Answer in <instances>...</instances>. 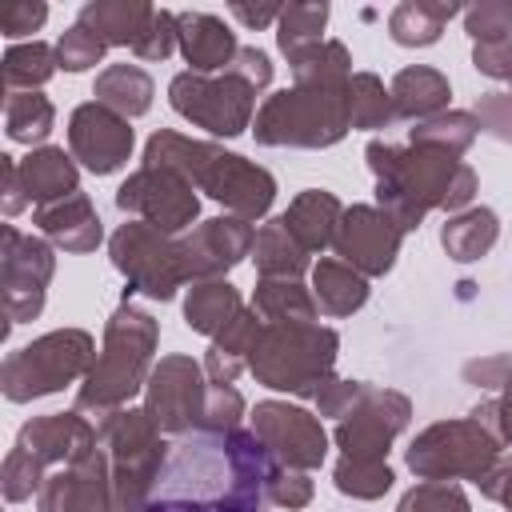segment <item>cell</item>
<instances>
[{
  "instance_id": "1",
  "label": "cell",
  "mask_w": 512,
  "mask_h": 512,
  "mask_svg": "<svg viewBox=\"0 0 512 512\" xmlns=\"http://www.w3.org/2000/svg\"><path fill=\"white\" fill-rule=\"evenodd\" d=\"M272 472L276 460L252 428H196L168 448L144 512H260Z\"/></svg>"
},
{
  "instance_id": "2",
  "label": "cell",
  "mask_w": 512,
  "mask_h": 512,
  "mask_svg": "<svg viewBox=\"0 0 512 512\" xmlns=\"http://www.w3.org/2000/svg\"><path fill=\"white\" fill-rule=\"evenodd\" d=\"M368 168L376 172V208L400 228H420L428 208L464 212L476 196V172L448 152L436 148H396L384 140H368Z\"/></svg>"
},
{
  "instance_id": "3",
  "label": "cell",
  "mask_w": 512,
  "mask_h": 512,
  "mask_svg": "<svg viewBox=\"0 0 512 512\" xmlns=\"http://www.w3.org/2000/svg\"><path fill=\"white\" fill-rule=\"evenodd\" d=\"M144 164L180 172L192 188L208 192L212 200H220L232 216H240L248 224L260 220L276 200V180L268 168H260L236 152H224L208 140H188L172 128H160L156 136H148Z\"/></svg>"
},
{
  "instance_id": "4",
  "label": "cell",
  "mask_w": 512,
  "mask_h": 512,
  "mask_svg": "<svg viewBox=\"0 0 512 512\" xmlns=\"http://www.w3.org/2000/svg\"><path fill=\"white\" fill-rule=\"evenodd\" d=\"M156 340H160V328H156L152 312L124 300L104 328V352L96 356L92 372L84 376V384L76 392V412L108 420L112 412L128 408V400L148 384V376L156 368L152 364Z\"/></svg>"
},
{
  "instance_id": "5",
  "label": "cell",
  "mask_w": 512,
  "mask_h": 512,
  "mask_svg": "<svg viewBox=\"0 0 512 512\" xmlns=\"http://www.w3.org/2000/svg\"><path fill=\"white\" fill-rule=\"evenodd\" d=\"M340 336L316 320H288V324H264L256 348H252V376L276 392L312 396L332 376Z\"/></svg>"
},
{
  "instance_id": "6",
  "label": "cell",
  "mask_w": 512,
  "mask_h": 512,
  "mask_svg": "<svg viewBox=\"0 0 512 512\" xmlns=\"http://www.w3.org/2000/svg\"><path fill=\"white\" fill-rule=\"evenodd\" d=\"M100 448L112 468L116 512H144L168 456L164 432L152 424L144 408H120L108 420H100Z\"/></svg>"
},
{
  "instance_id": "7",
  "label": "cell",
  "mask_w": 512,
  "mask_h": 512,
  "mask_svg": "<svg viewBox=\"0 0 512 512\" xmlns=\"http://www.w3.org/2000/svg\"><path fill=\"white\" fill-rule=\"evenodd\" d=\"M344 92L284 88L256 108V140L268 148H332L348 132Z\"/></svg>"
},
{
  "instance_id": "8",
  "label": "cell",
  "mask_w": 512,
  "mask_h": 512,
  "mask_svg": "<svg viewBox=\"0 0 512 512\" xmlns=\"http://www.w3.org/2000/svg\"><path fill=\"white\" fill-rule=\"evenodd\" d=\"M96 364L92 336L84 328H60L48 336H36L20 352H12L0 368V388L12 404L52 396L72 380H84Z\"/></svg>"
},
{
  "instance_id": "9",
  "label": "cell",
  "mask_w": 512,
  "mask_h": 512,
  "mask_svg": "<svg viewBox=\"0 0 512 512\" xmlns=\"http://www.w3.org/2000/svg\"><path fill=\"white\" fill-rule=\"evenodd\" d=\"M500 460V440L480 420H440L428 424L412 448L408 468L420 480H476Z\"/></svg>"
},
{
  "instance_id": "10",
  "label": "cell",
  "mask_w": 512,
  "mask_h": 512,
  "mask_svg": "<svg viewBox=\"0 0 512 512\" xmlns=\"http://www.w3.org/2000/svg\"><path fill=\"white\" fill-rule=\"evenodd\" d=\"M168 100L184 120H192L212 136H240L256 116V88H248L232 72L220 76H204L192 68L176 72L168 84Z\"/></svg>"
},
{
  "instance_id": "11",
  "label": "cell",
  "mask_w": 512,
  "mask_h": 512,
  "mask_svg": "<svg viewBox=\"0 0 512 512\" xmlns=\"http://www.w3.org/2000/svg\"><path fill=\"white\" fill-rule=\"evenodd\" d=\"M108 252L132 292H144L152 300H172L176 288L184 284L180 240H168V232H160L144 220L120 224L108 240Z\"/></svg>"
},
{
  "instance_id": "12",
  "label": "cell",
  "mask_w": 512,
  "mask_h": 512,
  "mask_svg": "<svg viewBox=\"0 0 512 512\" xmlns=\"http://www.w3.org/2000/svg\"><path fill=\"white\" fill-rule=\"evenodd\" d=\"M208 376L192 356H160L144 384V412L164 436H188L204 420Z\"/></svg>"
},
{
  "instance_id": "13",
  "label": "cell",
  "mask_w": 512,
  "mask_h": 512,
  "mask_svg": "<svg viewBox=\"0 0 512 512\" xmlns=\"http://www.w3.org/2000/svg\"><path fill=\"white\" fill-rule=\"evenodd\" d=\"M116 208L120 212H132L136 220L160 228V232H180L196 220L200 212V200L192 192V184L180 176V172H168V168H136L120 188H116Z\"/></svg>"
},
{
  "instance_id": "14",
  "label": "cell",
  "mask_w": 512,
  "mask_h": 512,
  "mask_svg": "<svg viewBox=\"0 0 512 512\" xmlns=\"http://www.w3.org/2000/svg\"><path fill=\"white\" fill-rule=\"evenodd\" d=\"M0 272H4V312L8 324L32 320L44 308V288L56 272V256L48 240L24 236L20 228L4 224V252H0Z\"/></svg>"
},
{
  "instance_id": "15",
  "label": "cell",
  "mask_w": 512,
  "mask_h": 512,
  "mask_svg": "<svg viewBox=\"0 0 512 512\" xmlns=\"http://www.w3.org/2000/svg\"><path fill=\"white\" fill-rule=\"evenodd\" d=\"M252 432L264 440V448L272 452L276 464L284 468H320L324 452H328V436L320 428V420L288 400H264L252 408Z\"/></svg>"
},
{
  "instance_id": "16",
  "label": "cell",
  "mask_w": 512,
  "mask_h": 512,
  "mask_svg": "<svg viewBox=\"0 0 512 512\" xmlns=\"http://www.w3.org/2000/svg\"><path fill=\"white\" fill-rule=\"evenodd\" d=\"M408 416H412L408 396H400L392 388L364 384L360 404L336 424V444L344 448V456L384 460L388 456V444L408 428Z\"/></svg>"
},
{
  "instance_id": "17",
  "label": "cell",
  "mask_w": 512,
  "mask_h": 512,
  "mask_svg": "<svg viewBox=\"0 0 512 512\" xmlns=\"http://www.w3.org/2000/svg\"><path fill=\"white\" fill-rule=\"evenodd\" d=\"M68 152H72V160H80L96 176L116 172L132 156V124H128V116L112 112L100 100L80 104L68 116Z\"/></svg>"
},
{
  "instance_id": "18",
  "label": "cell",
  "mask_w": 512,
  "mask_h": 512,
  "mask_svg": "<svg viewBox=\"0 0 512 512\" xmlns=\"http://www.w3.org/2000/svg\"><path fill=\"white\" fill-rule=\"evenodd\" d=\"M400 240L404 232L376 208V204H352L344 208L340 216V228H336V256L344 264H352L356 272L364 276H384L392 264H396V252H400Z\"/></svg>"
},
{
  "instance_id": "19",
  "label": "cell",
  "mask_w": 512,
  "mask_h": 512,
  "mask_svg": "<svg viewBox=\"0 0 512 512\" xmlns=\"http://www.w3.org/2000/svg\"><path fill=\"white\" fill-rule=\"evenodd\" d=\"M252 224L240 216H212L204 224H196L184 240H180V264H184V280H224L228 268H236L248 252H252Z\"/></svg>"
},
{
  "instance_id": "20",
  "label": "cell",
  "mask_w": 512,
  "mask_h": 512,
  "mask_svg": "<svg viewBox=\"0 0 512 512\" xmlns=\"http://www.w3.org/2000/svg\"><path fill=\"white\" fill-rule=\"evenodd\" d=\"M100 444V428H92L80 412H52V416H36L20 428L16 448H24L28 456H36L44 468H64L84 460L92 448Z\"/></svg>"
},
{
  "instance_id": "21",
  "label": "cell",
  "mask_w": 512,
  "mask_h": 512,
  "mask_svg": "<svg viewBox=\"0 0 512 512\" xmlns=\"http://www.w3.org/2000/svg\"><path fill=\"white\" fill-rule=\"evenodd\" d=\"M176 24H180V52L192 64V72L216 76V72L232 68L240 44H236V32L220 16H212V12H176Z\"/></svg>"
},
{
  "instance_id": "22",
  "label": "cell",
  "mask_w": 512,
  "mask_h": 512,
  "mask_svg": "<svg viewBox=\"0 0 512 512\" xmlns=\"http://www.w3.org/2000/svg\"><path fill=\"white\" fill-rule=\"evenodd\" d=\"M32 220H36L40 232H44L52 244H60L64 252H92V248L100 244V236H104L100 216H96V208H92V200H88L84 192H72V196L56 200V204L36 208Z\"/></svg>"
},
{
  "instance_id": "23",
  "label": "cell",
  "mask_w": 512,
  "mask_h": 512,
  "mask_svg": "<svg viewBox=\"0 0 512 512\" xmlns=\"http://www.w3.org/2000/svg\"><path fill=\"white\" fill-rule=\"evenodd\" d=\"M392 92V108H396V120H428V116H440L448 112V96H452V84L444 72L428 68V64H412V68H400L388 84Z\"/></svg>"
},
{
  "instance_id": "24",
  "label": "cell",
  "mask_w": 512,
  "mask_h": 512,
  "mask_svg": "<svg viewBox=\"0 0 512 512\" xmlns=\"http://www.w3.org/2000/svg\"><path fill=\"white\" fill-rule=\"evenodd\" d=\"M260 332H264V320L256 316V308H244L232 324H224V328L212 336V348H208V356H204V376H208V384H232V380L248 368Z\"/></svg>"
},
{
  "instance_id": "25",
  "label": "cell",
  "mask_w": 512,
  "mask_h": 512,
  "mask_svg": "<svg viewBox=\"0 0 512 512\" xmlns=\"http://www.w3.org/2000/svg\"><path fill=\"white\" fill-rule=\"evenodd\" d=\"M156 8L148 0H88L76 16V24H84L88 32H96L108 48H136V40L144 36V28L152 24Z\"/></svg>"
},
{
  "instance_id": "26",
  "label": "cell",
  "mask_w": 512,
  "mask_h": 512,
  "mask_svg": "<svg viewBox=\"0 0 512 512\" xmlns=\"http://www.w3.org/2000/svg\"><path fill=\"white\" fill-rule=\"evenodd\" d=\"M340 216H344V204H340L332 192H324V188H304V192L288 204V212H284L280 220H284V228L296 236V244H300L304 252H320V248H328V244L336 240Z\"/></svg>"
},
{
  "instance_id": "27",
  "label": "cell",
  "mask_w": 512,
  "mask_h": 512,
  "mask_svg": "<svg viewBox=\"0 0 512 512\" xmlns=\"http://www.w3.org/2000/svg\"><path fill=\"white\" fill-rule=\"evenodd\" d=\"M20 184L28 192V200L36 208L44 204H56L72 192H80V172H76V160L72 152L64 148H32L24 160H20Z\"/></svg>"
},
{
  "instance_id": "28",
  "label": "cell",
  "mask_w": 512,
  "mask_h": 512,
  "mask_svg": "<svg viewBox=\"0 0 512 512\" xmlns=\"http://www.w3.org/2000/svg\"><path fill=\"white\" fill-rule=\"evenodd\" d=\"M296 88H324V92H344L352 80V56L340 40H316L300 52L288 56Z\"/></svg>"
},
{
  "instance_id": "29",
  "label": "cell",
  "mask_w": 512,
  "mask_h": 512,
  "mask_svg": "<svg viewBox=\"0 0 512 512\" xmlns=\"http://www.w3.org/2000/svg\"><path fill=\"white\" fill-rule=\"evenodd\" d=\"M312 296L316 308L328 316H352L368 300V276L344 260H320L312 268Z\"/></svg>"
},
{
  "instance_id": "30",
  "label": "cell",
  "mask_w": 512,
  "mask_h": 512,
  "mask_svg": "<svg viewBox=\"0 0 512 512\" xmlns=\"http://www.w3.org/2000/svg\"><path fill=\"white\" fill-rule=\"evenodd\" d=\"M456 12H460V4H444V0H404L388 16V36L404 48H428L440 40L444 24Z\"/></svg>"
},
{
  "instance_id": "31",
  "label": "cell",
  "mask_w": 512,
  "mask_h": 512,
  "mask_svg": "<svg viewBox=\"0 0 512 512\" xmlns=\"http://www.w3.org/2000/svg\"><path fill=\"white\" fill-rule=\"evenodd\" d=\"M244 312L240 292L228 280H196L184 296V320L200 336H216L224 324H232Z\"/></svg>"
},
{
  "instance_id": "32",
  "label": "cell",
  "mask_w": 512,
  "mask_h": 512,
  "mask_svg": "<svg viewBox=\"0 0 512 512\" xmlns=\"http://www.w3.org/2000/svg\"><path fill=\"white\" fill-rule=\"evenodd\" d=\"M96 100L100 104H108L112 112H120V116H144L148 108H152V96H156V84H152V76L144 72V68H136V64H108L100 76H96Z\"/></svg>"
},
{
  "instance_id": "33",
  "label": "cell",
  "mask_w": 512,
  "mask_h": 512,
  "mask_svg": "<svg viewBox=\"0 0 512 512\" xmlns=\"http://www.w3.org/2000/svg\"><path fill=\"white\" fill-rule=\"evenodd\" d=\"M252 308H256V316L268 320V324L316 320V312H320L312 288H304L300 280H288V276H260L256 296H252Z\"/></svg>"
},
{
  "instance_id": "34",
  "label": "cell",
  "mask_w": 512,
  "mask_h": 512,
  "mask_svg": "<svg viewBox=\"0 0 512 512\" xmlns=\"http://www.w3.org/2000/svg\"><path fill=\"white\" fill-rule=\"evenodd\" d=\"M500 236V220L492 208H464L456 212L444 228H440V244L452 260L468 264V260H480Z\"/></svg>"
},
{
  "instance_id": "35",
  "label": "cell",
  "mask_w": 512,
  "mask_h": 512,
  "mask_svg": "<svg viewBox=\"0 0 512 512\" xmlns=\"http://www.w3.org/2000/svg\"><path fill=\"white\" fill-rule=\"evenodd\" d=\"M252 260H256V272H260V276H288V280H300V272L308 268V252L296 244V236L284 228L280 216L268 220L264 228H256Z\"/></svg>"
},
{
  "instance_id": "36",
  "label": "cell",
  "mask_w": 512,
  "mask_h": 512,
  "mask_svg": "<svg viewBox=\"0 0 512 512\" xmlns=\"http://www.w3.org/2000/svg\"><path fill=\"white\" fill-rule=\"evenodd\" d=\"M344 104H348V124L352 128H388L396 120L392 92L372 72H352V80L344 88Z\"/></svg>"
},
{
  "instance_id": "37",
  "label": "cell",
  "mask_w": 512,
  "mask_h": 512,
  "mask_svg": "<svg viewBox=\"0 0 512 512\" xmlns=\"http://www.w3.org/2000/svg\"><path fill=\"white\" fill-rule=\"evenodd\" d=\"M480 124L472 112H440V116H428L420 120L412 132H408V144L416 148H436V152H448V156H464L476 140Z\"/></svg>"
},
{
  "instance_id": "38",
  "label": "cell",
  "mask_w": 512,
  "mask_h": 512,
  "mask_svg": "<svg viewBox=\"0 0 512 512\" xmlns=\"http://www.w3.org/2000/svg\"><path fill=\"white\" fill-rule=\"evenodd\" d=\"M56 68H60L56 48H48L44 40H24V44H12L4 52V84H8V92H36L44 80H52Z\"/></svg>"
},
{
  "instance_id": "39",
  "label": "cell",
  "mask_w": 512,
  "mask_h": 512,
  "mask_svg": "<svg viewBox=\"0 0 512 512\" xmlns=\"http://www.w3.org/2000/svg\"><path fill=\"white\" fill-rule=\"evenodd\" d=\"M56 124V108L40 92H8L4 104V132L16 144H40Z\"/></svg>"
},
{
  "instance_id": "40",
  "label": "cell",
  "mask_w": 512,
  "mask_h": 512,
  "mask_svg": "<svg viewBox=\"0 0 512 512\" xmlns=\"http://www.w3.org/2000/svg\"><path fill=\"white\" fill-rule=\"evenodd\" d=\"M336 488L344 496H356V500H376L392 488V468L388 460H364V456H340L336 472H332Z\"/></svg>"
},
{
  "instance_id": "41",
  "label": "cell",
  "mask_w": 512,
  "mask_h": 512,
  "mask_svg": "<svg viewBox=\"0 0 512 512\" xmlns=\"http://www.w3.org/2000/svg\"><path fill=\"white\" fill-rule=\"evenodd\" d=\"M324 24H328V4H288L280 12V20H276V44H280V52L292 56V52L324 40L320 36Z\"/></svg>"
},
{
  "instance_id": "42",
  "label": "cell",
  "mask_w": 512,
  "mask_h": 512,
  "mask_svg": "<svg viewBox=\"0 0 512 512\" xmlns=\"http://www.w3.org/2000/svg\"><path fill=\"white\" fill-rule=\"evenodd\" d=\"M396 512H472V504L456 480H424L404 492Z\"/></svg>"
},
{
  "instance_id": "43",
  "label": "cell",
  "mask_w": 512,
  "mask_h": 512,
  "mask_svg": "<svg viewBox=\"0 0 512 512\" xmlns=\"http://www.w3.org/2000/svg\"><path fill=\"white\" fill-rule=\"evenodd\" d=\"M44 464L36 460V456H28L24 448H16L12 444V452L4 456V496L12 500V504H20V500H32L40 488H44Z\"/></svg>"
},
{
  "instance_id": "44",
  "label": "cell",
  "mask_w": 512,
  "mask_h": 512,
  "mask_svg": "<svg viewBox=\"0 0 512 512\" xmlns=\"http://www.w3.org/2000/svg\"><path fill=\"white\" fill-rule=\"evenodd\" d=\"M104 48H108V44H104L96 32H88L84 24H72V28L56 40V60H60L64 72H88L92 64L104 60Z\"/></svg>"
},
{
  "instance_id": "45",
  "label": "cell",
  "mask_w": 512,
  "mask_h": 512,
  "mask_svg": "<svg viewBox=\"0 0 512 512\" xmlns=\"http://www.w3.org/2000/svg\"><path fill=\"white\" fill-rule=\"evenodd\" d=\"M464 32L476 44L512 36V4L508 0H480V4L464 8Z\"/></svg>"
},
{
  "instance_id": "46",
  "label": "cell",
  "mask_w": 512,
  "mask_h": 512,
  "mask_svg": "<svg viewBox=\"0 0 512 512\" xmlns=\"http://www.w3.org/2000/svg\"><path fill=\"white\" fill-rule=\"evenodd\" d=\"M176 48H180V24H176V12L156 8L152 24L144 28V36L136 40V48H132V52H136L140 60H168Z\"/></svg>"
},
{
  "instance_id": "47",
  "label": "cell",
  "mask_w": 512,
  "mask_h": 512,
  "mask_svg": "<svg viewBox=\"0 0 512 512\" xmlns=\"http://www.w3.org/2000/svg\"><path fill=\"white\" fill-rule=\"evenodd\" d=\"M240 416H244V396H240L232 384H208V400H204V420H200V428H208V432H228V428H240Z\"/></svg>"
},
{
  "instance_id": "48",
  "label": "cell",
  "mask_w": 512,
  "mask_h": 512,
  "mask_svg": "<svg viewBox=\"0 0 512 512\" xmlns=\"http://www.w3.org/2000/svg\"><path fill=\"white\" fill-rule=\"evenodd\" d=\"M268 500L276 504V508H304L308 500H312V480H308V472H300V468H284V464H276V472H272V480H268Z\"/></svg>"
},
{
  "instance_id": "49",
  "label": "cell",
  "mask_w": 512,
  "mask_h": 512,
  "mask_svg": "<svg viewBox=\"0 0 512 512\" xmlns=\"http://www.w3.org/2000/svg\"><path fill=\"white\" fill-rule=\"evenodd\" d=\"M472 116H476V124L488 136L512 144V92H488V96H480V104L472 108Z\"/></svg>"
},
{
  "instance_id": "50",
  "label": "cell",
  "mask_w": 512,
  "mask_h": 512,
  "mask_svg": "<svg viewBox=\"0 0 512 512\" xmlns=\"http://www.w3.org/2000/svg\"><path fill=\"white\" fill-rule=\"evenodd\" d=\"M360 396H364V384L360 380H336V376H328L320 384V392H316V408H320V416L344 420L360 404Z\"/></svg>"
},
{
  "instance_id": "51",
  "label": "cell",
  "mask_w": 512,
  "mask_h": 512,
  "mask_svg": "<svg viewBox=\"0 0 512 512\" xmlns=\"http://www.w3.org/2000/svg\"><path fill=\"white\" fill-rule=\"evenodd\" d=\"M472 420H480V424H484L500 444H512V376L500 384V396H492V400L476 404Z\"/></svg>"
},
{
  "instance_id": "52",
  "label": "cell",
  "mask_w": 512,
  "mask_h": 512,
  "mask_svg": "<svg viewBox=\"0 0 512 512\" xmlns=\"http://www.w3.org/2000/svg\"><path fill=\"white\" fill-rule=\"evenodd\" d=\"M44 20H48V4H40V0H12L0 8V32L12 40L36 32Z\"/></svg>"
},
{
  "instance_id": "53",
  "label": "cell",
  "mask_w": 512,
  "mask_h": 512,
  "mask_svg": "<svg viewBox=\"0 0 512 512\" xmlns=\"http://www.w3.org/2000/svg\"><path fill=\"white\" fill-rule=\"evenodd\" d=\"M472 64L480 76H492V80H512V36H500V40H484L472 48Z\"/></svg>"
},
{
  "instance_id": "54",
  "label": "cell",
  "mask_w": 512,
  "mask_h": 512,
  "mask_svg": "<svg viewBox=\"0 0 512 512\" xmlns=\"http://www.w3.org/2000/svg\"><path fill=\"white\" fill-rule=\"evenodd\" d=\"M228 72L240 76V80H244L248 88H256V92H264V88L272 84V60H268L264 48H240Z\"/></svg>"
},
{
  "instance_id": "55",
  "label": "cell",
  "mask_w": 512,
  "mask_h": 512,
  "mask_svg": "<svg viewBox=\"0 0 512 512\" xmlns=\"http://www.w3.org/2000/svg\"><path fill=\"white\" fill-rule=\"evenodd\" d=\"M512 376V356H488V360H468L464 380L476 388H500Z\"/></svg>"
},
{
  "instance_id": "56",
  "label": "cell",
  "mask_w": 512,
  "mask_h": 512,
  "mask_svg": "<svg viewBox=\"0 0 512 512\" xmlns=\"http://www.w3.org/2000/svg\"><path fill=\"white\" fill-rule=\"evenodd\" d=\"M480 492L488 500H496L500 508L512 512V460H496L484 476H480Z\"/></svg>"
},
{
  "instance_id": "57",
  "label": "cell",
  "mask_w": 512,
  "mask_h": 512,
  "mask_svg": "<svg viewBox=\"0 0 512 512\" xmlns=\"http://www.w3.org/2000/svg\"><path fill=\"white\" fill-rule=\"evenodd\" d=\"M0 172H4V212L16 216L24 204H28V192L20 184V164L12 156H0Z\"/></svg>"
},
{
  "instance_id": "58",
  "label": "cell",
  "mask_w": 512,
  "mask_h": 512,
  "mask_svg": "<svg viewBox=\"0 0 512 512\" xmlns=\"http://www.w3.org/2000/svg\"><path fill=\"white\" fill-rule=\"evenodd\" d=\"M280 12H284V8H276V4H264V8H248V4H232V16H236L240 24H248V28H268L272 20H280Z\"/></svg>"
}]
</instances>
